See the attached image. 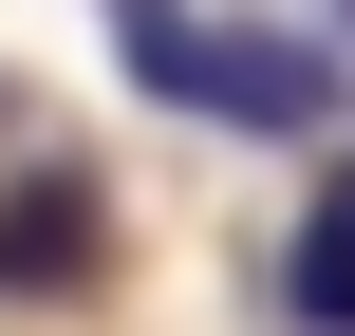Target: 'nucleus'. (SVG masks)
I'll use <instances>...</instances> for the list:
<instances>
[{
  "instance_id": "nucleus-3",
  "label": "nucleus",
  "mask_w": 355,
  "mask_h": 336,
  "mask_svg": "<svg viewBox=\"0 0 355 336\" xmlns=\"http://www.w3.org/2000/svg\"><path fill=\"white\" fill-rule=\"evenodd\" d=\"M281 318L300 336H355V150L318 168V206H300V243H281Z\"/></svg>"
},
{
  "instance_id": "nucleus-2",
  "label": "nucleus",
  "mask_w": 355,
  "mask_h": 336,
  "mask_svg": "<svg viewBox=\"0 0 355 336\" xmlns=\"http://www.w3.org/2000/svg\"><path fill=\"white\" fill-rule=\"evenodd\" d=\"M112 281V206L75 150H19L0 168V299H94Z\"/></svg>"
},
{
  "instance_id": "nucleus-1",
  "label": "nucleus",
  "mask_w": 355,
  "mask_h": 336,
  "mask_svg": "<svg viewBox=\"0 0 355 336\" xmlns=\"http://www.w3.org/2000/svg\"><path fill=\"white\" fill-rule=\"evenodd\" d=\"M112 56H131V94H168L206 131H262V150H337L355 131V37H318V19H187V0H150V19H112Z\"/></svg>"
}]
</instances>
